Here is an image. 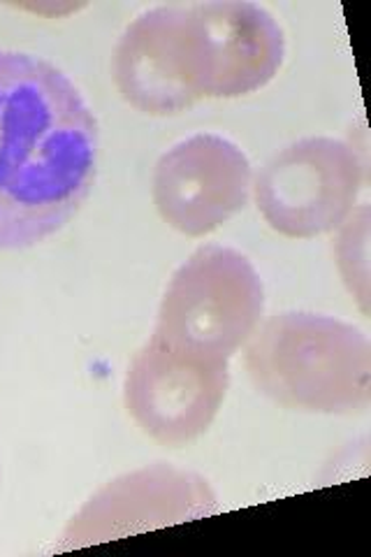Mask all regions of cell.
Returning <instances> with one entry per match:
<instances>
[{
    "instance_id": "6",
    "label": "cell",
    "mask_w": 371,
    "mask_h": 557,
    "mask_svg": "<svg viewBox=\"0 0 371 557\" xmlns=\"http://www.w3.org/2000/svg\"><path fill=\"white\" fill-rule=\"evenodd\" d=\"M251 190L249 156L214 133H198L170 147L151 180L156 212L186 237L217 233L249 205Z\"/></svg>"
},
{
    "instance_id": "7",
    "label": "cell",
    "mask_w": 371,
    "mask_h": 557,
    "mask_svg": "<svg viewBox=\"0 0 371 557\" xmlns=\"http://www.w3.org/2000/svg\"><path fill=\"white\" fill-rule=\"evenodd\" d=\"M217 511L219 497L205 476L158 462L100 487L67 522L59 550L114 542Z\"/></svg>"
},
{
    "instance_id": "5",
    "label": "cell",
    "mask_w": 371,
    "mask_h": 557,
    "mask_svg": "<svg viewBox=\"0 0 371 557\" xmlns=\"http://www.w3.org/2000/svg\"><path fill=\"white\" fill-rule=\"evenodd\" d=\"M230 368L149 342L133 356L123 405L149 440L168 448L188 446L211 428L225 403Z\"/></svg>"
},
{
    "instance_id": "10",
    "label": "cell",
    "mask_w": 371,
    "mask_h": 557,
    "mask_svg": "<svg viewBox=\"0 0 371 557\" xmlns=\"http://www.w3.org/2000/svg\"><path fill=\"white\" fill-rule=\"evenodd\" d=\"M82 5H77V3H49V5H35V3H30V5H20V10H26V12H35V14H45V16H65V14H70V12H77Z\"/></svg>"
},
{
    "instance_id": "8",
    "label": "cell",
    "mask_w": 371,
    "mask_h": 557,
    "mask_svg": "<svg viewBox=\"0 0 371 557\" xmlns=\"http://www.w3.org/2000/svg\"><path fill=\"white\" fill-rule=\"evenodd\" d=\"M200 98H242L264 89L286 59L284 28L244 0L190 5Z\"/></svg>"
},
{
    "instance_id": "4",
    "label": "cell",
    "mask_w": 371,
    "mask_h": 557,
    "mask_svg": "<svg viewBox=\"0 0 371 557\" xmlns=\"http://www.w3.org/2000/svg\"><path fill=\"white\" fill-rule=\"evenodd\" d=\"M364 165L356 147L334 137H305L274 153L253 180L264 223L288 239L334 233L356 209Z\"/></svg>"
},
{
    "instance_id": "2",
    "label": "cell",
    "mask_w": 371,
    "mask_h": 557,
    "mask_svg": "<svg viewBox=\"0 0 371 557\" xmlns=\"http://www.w3.org/2000/svg\"><path fill=\"white\" fill-rule=\"evenodd\" d=\"M244 368L270 403L305 413L353 416L371 403V344L327 313L284 311L244 344Z\"/></svg>"
},
{
    "instance_id": "9",
    "label": "cell",
    "mask_w": 371,
    "mask_h": 557,
    "mask_svg": "<svg viewBox=\"0 0 371 557\" xmlns=\"http://www.w3.org/2000/svg\"><path fill=\"white\" fill-rule=\"evenodd\" d=\"M334 258L353 300L360 311L369 313L371 302V265H369V239H371V214L369 205L353 209L348 219L339 225Z\"/></svg>"
},
{
    "instance_id": "3",
    "label": "cell",
    "mask_w": 371,
    "mask_h": 557,
    "mask_svg": "<svg viewBox=\"0 0 371 557\" xmlns=\"http://www.w3.org/2000/svg\"><path fill=\"white\" fill-rule=\"evenodd\" d=\"M264 313V286L242 251L207 244L170 278L151 337L172 351L230 362Z\"/></svg>"
},
{
    "instance_id": "1",
    "label": "cell",
    "mask_w": 371,
    "mask_h": 557,
    "mask_svg": "<svg viewBox=\"0 0 371 557\" xmlns=\"http://www.w3.org/2000/svg\"><path fill=\"white\" fill-rule=\"evenodd\" d=\"M98 121L57 65L0 51V251L75 219L98 177Z\"/></svg>"
}]
</instances>
